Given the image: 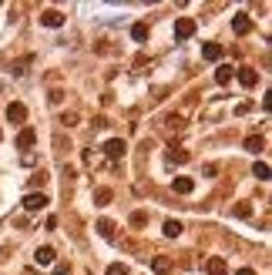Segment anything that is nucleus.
I'll return each instance as SVG.
<instances>
[{
    "label": "nucleus",
    "instance_id": "f257e3e1",
    "mask_svg": "<svg viewBox=\"0 0 272 275\" xmlns=\"http://www.w3.org/2000/svg\"><path fill=\"white\" fill-rule=\"evenodd\" d=\"M125 151H128V145H125L121 138H111V141H104V154H108L111 161H118V158H125Z\"/></svg>",
    "mask_w": 272,
    "mask_h": 275
},
{
    "label": "nucleus",
    "instance_id": "f03ea898",
    "mask_svg": "<svg viewBox=\"0 0 272 275\" xmlns=\"http://www.w3.org/2000/svg\"><path fill=\"white\" fill-rule=\"evenodd\" d=\"M192 34H195V20H192V17H178V20H175V37H178V41H188Z\"/></svg>",
    "mask_w": 272,
    "mask_h": 275
},
{
    "label": "nucleus",
    "instance_id": "7ed1b4c3",
    "mask_svg": "<svg viewBox=\"0 0 272 275\" xmlns=\"http://www.w3.org/2000/svg\"><path fill=\"white\" fill-rule=\"evenodd\" d=\"M7 121H10V124H24V121H27V107L20 104V101L7 104Z\"/></svg>",
    "mask_w": 272,
    "mask_h": 275
},
{
    "label": "nucleus",
    "instance_id": "20e7f679",
    "mask_svg": "<svg viewBox=\"0 0 272 275\" xmlns=\"http://www.w3.org/2000/svg\"><path fill=\"white\" fill-rule=\"evenodd\" d=\"M44 205H47V195H44V191H31V195L24 198V208H27V211H40Z\"/></svg>",
    "mask_w": 272,
    "mask_h": 275
},
{
    "label": "nucleus",
    "instance_id": "39448f33",
    "mask_svg": "<svg viewBox=\"0 0 272 275\" xmlns=\"http://www.w3.org/2000/svg\"><path fill=\"white\" fill-rule=\"evenodd\" d=\"M232 31L239 34V37H245V34L252 31V17H249V14H235L232 17Z\"/></svg>",
    "mask_w": 272,
    "mask_h": 275
},
{
    "label": "nucleus",
    "instance_id": "423d86ee",
    "mask_svg": "<svg viewBox=\"0 0 272 275\" xmlns=\"http://www.w3.org/2000/svg\"><path fill=\"white\" fill-rule=\"evenodd\" d=\"M40 24L44 27H64V14L61 10H44L40 14Z\"/></svg>",
    "mask_w": 272,
    "mask_h": 275
},
{
    "label": "nucleus",
    "instance_id": "0eeeda50",
    "mask_svg": "<svg viewBox=\"0 0 272 275\" xmlns=\"http://www.w3.org/2000/svg\"><path fill=\"white\" fill-rule=\"evenodd\" d=\"M34 262H37V265H54V249H51V245H44V249H37L34 252Z\"/></svg>",
    "mask_w": 272,
    "mask_h": 275
},
{
    "label": "nucleus",
    "instance_id": "6e6552de",
    "mask_svg": "<svg viewBox=\"0 0 272 275\" xmlns=\"http://www.w3.org/2000/svg\"><path fill=\"white\" fill-rule=\"evenodd\" d=\"M34 141H37V131H34V128H24L20 134H17V148H24V151H27V148H34Z\"/></svg>",
    "mask_w": 272,
    "mask_h": 275
},
{
    "label": "nucleus",
    "instance_id": "1a4fd4ad",
    "mask_svg": "<svg viewBox=\"0 0 272 275\" xmlns=\"http://www.w3.org/2000/svg\"><path fill=\"white\" fill-rule=\"evenodd\" d=\"M171 188H175V195H192L195 191V181L192 178H175V181H171Z\"/></svg>",
    "mask_w": 272,
    "mask_h": 275
},
{
    "label": "nucleus",
    "instance_id": "9d476101",
    "mask_svg": "<svg viewBox=\"0 0 272 275\" xmlns=\"http://www.w3.org/2000/svg\"><path fill=\"white\" fill-rule=\"evenodd\" d=\"M205 272L208 275H225V272H229V265H225V259H208L205 262Z\"/></svg>",
    "mask_w": 272,
    "mask_h": 275
},
{
    "label": "nucleus",
    "instance_id": "9b49d317",
    "mask_svg": "<svg viewBox=\"0 0 272 275\" xmlns=\"http://www.w3.org/2000/svg\"><path fill=\"white\" fill-rule=\"evenodd\" d=\"M239 81L245 84V88H256V84H259V74L252 71V67H239Z\"/></svg>",
    "mask_w": 272,
    "mask_h": 275
},
{
    "label": "nucleus",
    "instance_id": "f8f14e48",
    "mask_svg": "<svg viewBox=\"0 0 272 275\" xmlns=\"http://www.w3.org/2000/svg\"><path fill=\"white\" fill-rule=\"evenodd\" d=\"M232 77H235V71H232V67H229V64H222V67H218V71H215V81H218V84H229V81H232Z\"/></svg>",
    "mask_w": 272,
    "mask_h": 275
},
{
    "label": "nucleus",
    "instance_id": "ddd939ff",
    "mask_svg": "<svg viewBox=\"0 0 272 275\" xmlns=\"http://www.w3.org/2000/svg\"><path fill=\"white\" fill-rule=\"evenodd\" d=\"M202 57H205V61H218V57H222V47H218V44H205V47H202Z\"/></svg>",
    "mask_w": 272,
    "mask_h": 275
},
{
    "label": "nucleus",
    "instance_id": "4468645a",
    "mask_svg": "<svg viewBox=\"0 0 272 275\" xmlns=\"http://www.w3.org/2000/svg\"><path fill=\"white\" fill-rule=\"evenodd\" d=\"M165 235H168V238H178V235H182V222L168 218V222H165Z\"/></svg>",
    "mask_w": 272,
    "mask_h": 275
},
{
    "label": "nucleus",
    "instance_id": "2eb2a0df",
    "mask_svg": "<svg viewBox=\"0 0 272 275\" xmlns=\"http://www.w3.org/2000/svg\"><path fill=\"white\" fill-rule=\"evenodd\" d=\"M152 268H155V272H158V275H165V272H168V268H171V262L165 259V255H158V259L152 262Z\"/></svg>",
    "mask_w": 272,
    "mask_h": 275
},
{
    "label": "nucleus",
    "instance_id": "dca6fc26",
    "mask_svg": "<svg viewBox=\"0 0 272 275\" xmlns=\"http://www.w3.org/2000/svg\"><path fill=\"white\" fill-rule=\"evenodd\" d=\"M262 148H265V141H262V138H256V134H252V138H245V151H262Z\"/></svg>",
    "mask_w": 272,
    "mask_h": 275
},
{
    "label": "nucleus",
    "instance_id": "f3484780",
    "mask_svg": "<svg viewBox=\"0 0 272 275\" xmlns=\"http://www.w3.org/2000/svg\"><path fill=\"white\" fill-rule=\"evenodd\" d=\"M94 202H97V205H108V202H111V188H97V191H94Z\"/></svg>",
    "mask_w": 272,
    "mask_h": 275
},
{
    "label": "nucleus",
    "instance_id": "a211bd4d",
    "mask_svg": "<svg viewBox=\"0 0 272 275\" xmlns=\"http://www.w3.org/2000/svg\"><path fill=\"white\" fill-rule=\"evenodd\" d=\"M131 37H135V41H144V37H148V24H135L131 27Z\"/></svg>",
    "mask_w": 272,
    "mask_h": 275
},
{
    "label": "nucleus",
    "instance_id": "6ab92c4d",
    "mask_svg": "<svg viewBox=\"0 0 272 275\" xmlns=\"http://www.w3.org/2000/svg\"><path fill=\"white\" fill-rule=\"evenodd\" d=\"M256 178H259V181H269V164H265V161L256 164Z\"/></svg>",
    "mask_w": 272,
    "mask_h": 275
},
{
    "label": "nucleus",
    "instance_id": "aec40b11",
    "mask_svg": "<svg viewBox=\"0 0 272 275\" xmlns=\"http://www.w3.org/2000/svg\"><path fill=\"white\" fill-rule=\"evenodd\" d=\"M168 161H175V164H185V161H188V151H168Z\"/></svg>",
    "mask_w": 272,
    "mask_h": 275
},
{
    "label": "nucleus",
    "instance_id": "412c9836",
    "mask_svg": "<svg viewBox=\"0 0 272 275\" xmlns=\"http://www.w3.org/2000/svg\"><path fill=\"white\" fill-rule=\"evenodd\" d=\"M108 275H128V268L121 265V262H114V265H108Z\"/></svg>",
    "mask_w": 272,
    "mask_h": 275
},
{
    "label": "nucleus",
    "instance_id": "4be33fe9",
    "mask_svg": "<svg viewBox=\"0 0 272 275\" xmlns=\"http://www.w3.org/2000/svg\"><path fill=\"white\" fill-rule=\"evenodd\" d=\"M111 222H108V218H101V222H97V232H101V235H111Z\"/></svg>",
    "mask_w": 272,
    "mask_h": 275
},
{
    "label": "nucleus",
    "instance_id": "5701e85b",
    "mask_svg": "<svg viewBox=\"0 0 272 275\" xmlns=\"http://www.w3.org/2000/svg\"><path fill=\"white\" fill-rule=\"evenodd\" d=\"M31 185H47V171H37V175L31 178Z\"/></svg>",
    "mask_w": 272,
    "mask_h": 275
},
{
    "label": "nucleus",
    "instance_id": "b1692460",
    "mask_svg": "<svg viewBox=\"0 0 272 275\" xmlns=\"http://www.w3.org/2000/svg\"><path fill=\"white\" fill-rule=\"evenodd\" d=\"M235 215H239V218H249L252 211H249V205H239V208H235Z\"/></svg>",
    "mask_w": 272,
    "mask_h": 275
},
{
    "label": "nucleus",
    "instance_id": "393cba45",
    "mask_svg": "<svg viewBox=\"0 0 272 275\" xmlns=\"http://www.w3.org/2000/svg\"><path fill=\"white\" fill-rule=\"evenodd\" d=\"M235 275H256V268H239Z\"/></svg>",
    "mask_w": 272,
    "mask_h": 275
},
{
    "label": "nucleus",
    "instance_id": "a878e982",
    "mask_svg": "<svg viewBox=\"0 0 272 275\" xmlns=\"http://www.w3.org/2000/svg\"><path fill=\"white\" fill-rule=\"evenodd\" d=\"M0 138H4V134H0Z\"/></svg>",
    "mask_w": 272,
    "mask_h": 275
}]
</instances>
